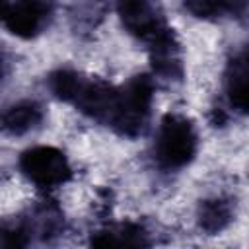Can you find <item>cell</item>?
Instances as JSON below:
<instances>
[{"mask_svg": "<svg viewBox=\"0 0 249 249\" xmlns=\"http://www.w3.org/2000/svg\"><path fill=\"white\" fill-rule=\"evenodd\" d=\"M51 12V0H8L0 19L14 35L29 39L47 25Z\"/></svg>", "mask_w": 249, "mask_h": 249, "instance_id": "4", "label": "cell"}, {"mask_svg": "<svg viewBox=\"0 0 249 249\" xmlns=\"http://www.w3.org/2000/svg\"><path fill=\"white\" fill-rule=\"evenodd\" d=\"M226 91L230 105L239 113L247 111V56L245 53L233 56L226 70Z\"/></svg>", "mask_w": 249, "mask_h": 249, "instance_id": "7", "label": "cell"}, {"mask_svg": "<svg viewBox=\"0 0 249 249\" xmlns=\"http://www.w3.org/2000/svg\"><path fill=\"white\" fill-rule=\"evenodd\" d=\"M231 220V206L224 198H212L204 200L198 210V224L208 233L222 231Z\"/></svg>", "mask_w": 249, "mask_h": 249, "instance_id": "9", "label": "cell"}, {"mask_svg": "<svg viewBox=\"0 0 249 249\" xmlns=\"http://www.w3.org/2000/svg\"><path fill=\"white\" fill-rule=\"evenodd\" d=\"M27 243V230L23 226H4L0 224V245L21 247Z\"/></svg>", "mask_w": 249, "mask_h": 249, "instance_id": "11", "label": "cell"}, {"mask_svg": "<svg viewBox=\"0 0 249 249\" xmlns=\"http://www.w3.org/2000/svg\"><path fill=\"white\" fill-rule=\"evenodd\" d=\"M146 233L140 226L123 224L119 228H109L91 237V245L109 247V245H146Z\"/></svg>", "mask_w": 249, "mask_h": 249, "instance_id": "8", "label": "cell"}, {"mask_svg": "<svg viewBox=\"0 0 249 249\" xmlns=\"http://www.w3.org/2000/svg\"><path fill=\"white\" fill-rule=\"evenodd\" d=\"M152 97H154L152 80L146 74L134 76L126 86L119 88L117 105L109 126H113L117 132L124 136L140 134L150 115Z\"/></svg>", "mask_w": 249, "mask_h": 249, "instance_id": "1", "label": "cell"}, {"mask_svg": "<svg viewBox=\"0 0 249 249\" xmlns=\"http://www.w3.org/2000/svg\"><path fill=\"white\" fill-rule=\"evenodd\" d=\"M247 0H185V8L202 19L220 18L226 14H241Z\"/></svg>", "mask_w": 249, "mask_h": 249, "instance_id": "10", "label": "cell"}, {"mask_svg": "<svg viewBox=\"0 0 249 249\" xmlns=\"http://www.w3.org/2000/svg\"><path fill=\"white\" fill-rule=\"evenodd\" d=\"M43 119V111L35 101H19L8 107L0 117V126L10 134H23L37 126Z\"/></svg>", "mask_w": 249, "mask_h": 249, "instance_id": "6", "label": "cell"}, {"mask_svg": "<svg viewBox=\"0 0 249 249\" xmlns=\"http://www.w3.org/2000/svg\"><path fill=\"white\" fill-rule=\"evenodd\" d=\"M4 74H6V60H4V56L0 54V80L4 78Z\"/></svg>", "mask_w": 249, "mask_h": 249, "instance_id": "12", "label": "cell"}, {"mask_svg": "<svg viewBox=\"0 0 249 249\" xmlns=\"http://www.w3.org/2000/svg\"><path fill=\"white\" fill-rule=\"evenodd\" d=\"M154 154L163 169L187 165L196 154V132L193 123L181 115H165L156 136Z\"/></svg>", "mask_w": 249, "mask_h": 249, "instance_id": "2", "label": "cell"}, {"mask_svg": "<svg viewBox=\"0 0 249 249\" xmlns=\"http://www.w3.org/2000/svg\"><path fill=\"white\" fill-rule=\"evenodd\" d=\"M117 10L123 25L146 43L156 41L169 29L150 0H117Z\"/></svg>", "mask_w": 249, "mask_h": 249, "instance_id": "5", "label": "cell"}, {"mask_svg": "<svg viewBox=\"0 0 249 249\" xmlns=\"http://www.w3.org/2000/svg\"><path fill=\"white\" fill-rule=\"evenodd\" d=\"M19 167L23 175L43 189H53L72 177L66 156L53 146H35L21 154Z\"/></svg>", "mask_w": 249, "mask_h": 249, "instance_id": "3", "label": "cell"}]
</instances>
